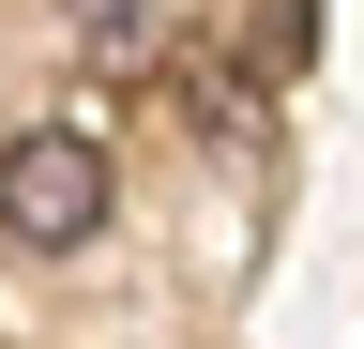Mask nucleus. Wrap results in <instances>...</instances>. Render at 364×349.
I'll return each mask as SVG.
<instances>
[{"instance_id":"nucleus-1","label":"nucleus","mask_w":364,"mask_h":349,"mask_svg":"<svg viewBox=\"0 0 364 349\" xmlns=\"http://www.w3.org/2000/svg\"><path fill=\"white\" fill-rule=\"evenodd\" d=\"M122 213V167H107V137H76V122H31V137H0V228L16 243H91Z\"/></svg>"},{"instance_id":"nucleus-2","label":"nucleus","mask_w":364,"mask_h":349,"mask_svg":"<svg viewBox=\"0 0 364 349\" xmlns=\"http://www.w3.org/2000/svg\"><path fill=\"white\" fill-rule=\"evenodd\" d=\"M61 31L91 61H136V46H152V0H61Z\"/></svg>"}]
</instances>
